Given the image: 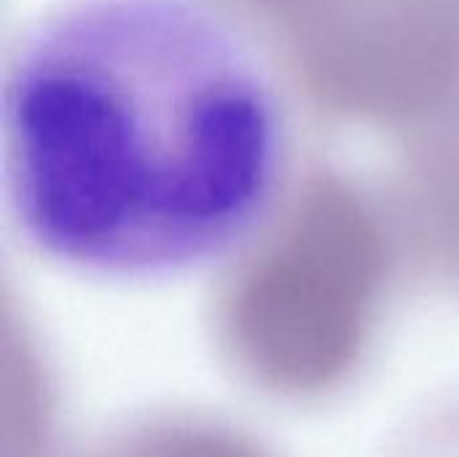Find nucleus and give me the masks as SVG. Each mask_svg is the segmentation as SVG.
<instances>
[{
    "mask_svg": "<svg viewBox=\"0 0 459 457\" xmlns=\"http://www.w3.org/2000/svg\"><path fill=\"white\" fill-rule=\"evenodd\" d=\"M78 457H272V453L218 417L161 412L108 431Z\"/></svg>",
    "mask_w": 459,
    "mask_h": 457,
    "instance_id": "2",
    "label": "nucleus"
},
{
    "mask_svg": "<svg viewBox=\"0 0 459 457\" xmlns=\"http://www.w3.org/2000/svg\"><path fill=\"white\" fill-rule=\"evenodd\" d=\"M0 137L22 240L108 280L229 261L290 162L277 78L210 0L51 3L8 54Z\"/></svg>",
    "mask_w": 459,
    "mask_h": 457,
    "instance_id": "1",
    "label": "nucleus"
},
{
    "mask_svg": "<svg viewBox=\"0 0 459 457\" xmlns=\"http://www.w3.org/2000/svg\"><path fill=\"white\" fill-rule=\"evenodd\" d=\"M395 457H459V412H444L417 428Z\"/></svg>",
    "mask_w": 459,
    "mask_h": 457,
    "instance_id": "3",
    "label": "nucleus"
}]
</instances>
